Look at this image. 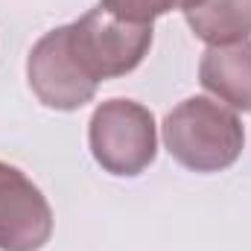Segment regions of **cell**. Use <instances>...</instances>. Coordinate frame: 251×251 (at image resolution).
<instances>
[{"instance_id":"obj_1","label":"cell","mask_w":251,"mask_h":251,"mask_svg":"<svg viewBox=\"0 0 251 251\" xmlns=\"http://www.w3.org/2000/svg\"><path fill=\"white\" fill-rule=\"evenodd\" d=\"M161 128L167 152L193 173H222L237 164L246 146V128L237 111L207 97L178 102Z\"/></svg>"},{"instance_id":"obj_2","label":"cell","mask_w":251,"mask_h":251,"mask_svg":"<svg viewBox=\"0 0 251 251\" xmlns=\"http://www.w3.org/2000/svg\"><path fill=\"white\" fill-rule=\"evenodd\" d=\"M64 35L73 62L94 85L131 73L152 47V24L120 21L102 6L64 24Z\"/></svg>"},{"instance_id":"obj_3","label":"cell","mask_w":251,"mask_h":251,"mask_svg":"<svg viewBox=\"0 0 251 251\" xmlns=\"http://www.w3.org/2000/svg\"><path fill=\"white\" fill-rule=\"evenodd\" d=\"M88 146L94 161L120 178H134L158 155V128L146 105L134 100L100 102L88 123Z\"/></svg>"},{"instance_id":"obj_4","label":"cell","mask_w":251,"mask_h":251,"mask_svg":"<svg viewBox=\"0 0 251 251\" xmlns=\"http://www.w3.org/2000/svg\"><path fill=\"white\" fill-rule=\"evenodd\" d=\"M26 79L41 105L53 111H76L97 97V88L73 62L64 26L50 29L35 41L26 59Z\"/></svg>"},{"instance_id":"obj_5","label":"cell","mask_w":251,"mask_h":251,"mask_svg":"<svg viewBox=\"0 0 251 251\" xmlns=\"http://www.w3.org/2000/svg\"><path fill=\"white\" fill-rule=\"evenodd\" d=\"M53 237V210L18 167L0 161V251H41Z\"/></svg>"},{"instance_id":"obj_6","label":"cell","mask_w":251,"mask_h":251,"mask_svg":"<svg viewBox=\"0 0 251 251\" xmlns=\"http://www.w3.org/2000/svg\"><path fill=\"white\" fill-rule=\"evenodd\" d=\"M199 82L234 111H251V41L207 47L199 62Z\"/></svg>"},{"instance_id":"obj_7","label":"cell","mask_w":251,"mask_h":251,"mask_svg":"<svg viewBox=\"0 0 251 251\" xmlns=\"http://www.w3.org/2000/svg\"><path fill=\"white\" fill-rule=\"evenodd\" d=\"M187 26L207 47H225L249 41L251 35V0H204L184 12Z\"/></svg>"},{"instance_id":"obj_8","label":"cell","mask_w":251,"mask_h":251,"mask_svg":"<svg viewBox=\"0 0 251 251\" xmlns=\"http://www.w3.org/2000/svg\"><path fill=\"white\" fill-rule=\"evenodd\" d=\"M204 0H100V6L105 12H111L114 18L128 21V24H152L155 18L167 15V12H190Z\"/></svg>"}]
</instances>
